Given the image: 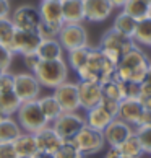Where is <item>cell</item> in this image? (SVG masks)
Returning a JSON list of instances; mask_svg holds the SVG:
<instances>
[{
	"label": "cell",
	"instance_id": "20",
	"mask_svg": "<svg viewBox=\"0 0 151 158\" xmlns=\"http://www.w3.org/2000/svg\"><path fill=\"white\" fill-rule=\"evenodd\" d=\"M112 119H115V118H114L111 113H109L107 109H104L101 104H97V106L88 109V111H86V116H85L86 126L96 129V131H101V132L109 124H111Z\"/></svg>",
	"mask_w": 151,
	"mask_h": 158
},
{
	"label": "cell",
	"instance_id": "51",
	"mask_svg": "<svg viewBox=\"0 0 151 158\" xmlns=\"http://www.w3.org/2000/svg\"><path fill=\"white\" fill-rule=\"evenodd\" d=\"M146 2H149V3H151V0H146Z\"/></svg>",
	"mask_w": 151,
	"mask_h": 158
},
{
	"label": "cell",
	"instance_id": "12",
	"mask_svg": "<svg viewBox=\"0 0 151 158\" xmlns=\"http://www.w3.org/2000/svg\"><path fill=\"white\" fill-rule=\"evenodd\" d=\"M52 95L59 101L63 113H75L80 109V98H78V86L75 81H63L54 90Z\"/></svg>",
	"mask_w": 151,
	"mask_h": 158
},
{
	"label": "cell",
	"instance_id": "37",
	"mask_svg": "<svg viewBox=\"0 0 151 158\" xmlns=\"http://www.w3.org/2000/svg\"><path fill=\"white\" fill-rule=\"evenodd\" d=\"M23 62H25V65L28 67V70L30 72H34L36 70V67L39 65V56H38V52H30V54H25L23 56Z\"/></svg>",
	"mask_w": 151,
	"mask_h": 158
},
{
	"label": "cell",
	"instance_id": "30",
	"mask_svg": "<svg viewBox=\"0 0 151 158\" xmlns=\"http://www.w3.org/2000/svg\"><path fill=\"white\" fill-rule=\"evenodd\" d=\"M137 23L138 21L135 18H132L130 15L120 11L114 20V30L122 33V34H125V36L133 38V33H135V30H137Z\"/></svg>",
	"mask_w": 151,
	"mask_h": 158
},
{
	"label": "cell",
	"instance_id": "49",
	"mask_svg": "<svg viewBox=\"0 0 151 158\" xmlns=\"http://www.w3.org/2000/svg\"><path fill=\"white\" fill-rule=\"evenodd\" d=\"M18 158H20V156H18ZM28 158H36V156H28Z\"/></svg>",
	"mask_w": 151,
	"mask_h": 158
},
{
	"label": "cell",
	"instance_id": "46",
	"mask_svg": "<svg viewBox=\"0 0 151 158\" xmlns=\"http://www.w3.org/2000/svg\"><path fill=\"white\" fill-rule=\"evenodd\" d=\"M127 2V0H111V3L114 5L115 8H122L124 7V3Z\"/></svg>",
	"mask_w": 151,
	"mask_h": 158
},
{
	"label": "cell",
	"instance_id": "4",
	"mask_svg": "<svg viewBox=\"0 0 151 158\" xmlns=\"http://www.w3.org/2000/svg\"><path fill=\"white\" fill-rule=\"evenodd\" d=\"M137 43L133 41V38L125 36L119 31H115L114 28H111L104 36L101 38L99 49L109 60H112L115 65L119 64V60L124 57L132 48H135Z\"/></svg>",
	"mask_w": 151,
	"mask_h": 158
},
{
	"label": "cell",
	"instance_id": "38",
	"mask_svg": "<svg viewBox=\"0 0 151 158\" xmlns=\"http://www.w3.org/2000/svg\"><path fill=\"white\" fill-rule=\"evenodd\" d=\"M0 158H18L13 142H0Z\"/></svg>",
	"mask_w": 151,
	"mask_h": 158
},
{
	"label": "cell",
	"instance_id": "47",
	"mask_svg": "<svg viewBox=\"0 0 151 158\" xmlns=\"http://www.w3.org/2000/svg\"><path fill=\"white\" fill-rule=\"evenodd\" d=\"M148 18H151V3H149V8H148Z\"/></svg>",
	"mask_w": 151,
	"mask_h": 158
},
{
	"label": "cell",
	"instance_id": "39",
	"mask_svg": "<svg viewBox=\"0 0 151 158\" xmlns=\"http://www.w3.org/2000/svg\"><path fill=\"white\" fill-rule=\"evenodd\" d=\"M13 90V73L3 72L0 75V93Z\"/></svg>",
	"mask_w": 151,
	"mask_h": 158
},
{
	"label": "cell",
	"instance_id": "24",
	"mask_svg": "<svg viewBox=\"0 0 151 158\" xmlns=\"http://www.w3.org/2000/svg\"><path fill=\"white\" fill-rule=\"evenodd\" d=\"M38 103H39V108L42 111V114L46 116V119L50 122H54L59 116L63 113L59 101L55 99L54 95H46V96H39L38 98Z\"/></svg>",
	"mask_w": 151,
	"mask_h": 158
},
{
	"label": "cell",
	"instance_id": "7",
	"mask_svg": "<svg viewBox=\"0 0 151 158\" xmlns=\"http://www.w3.org/2000/svg\"><path fill=\"white\" fill-rule=\"evenodd\" d=\"M41 83L34 77L33 72H18L13 73V91L21 103L25 101H33L39 98L41 93Z\"/></svg>",
	"mask_w": 151,
	"mask_h": 158
},
{
	"label": "cell",
	"instance_id": "41",
	"mask_svg": "<svg viewBox=\"0 0 151 158\" xmlns=\"http://www.w3.org/2000/svg\"><path fill=\"white\" fill-rule=\"evenodd\" d=\"M143 93H151V65L145 73V78L141 80V95Z\"/></svg>",
	"mask_w": 151,
	"mask_h": 158
},
{
	"label": "cell",
	"instance_id": "26",
	"mask_svg": "<svg viewBox=\"0 0 151 158\" xmlns=\"http://www.w3.org/2000/svg\"><path fill=\"white\" fill-rule=\"evenodd\" d=\"M101 88H102V98H109V99H114V101H119V103L125 98L124 85H122V81L115 77L102 81Z\"/></svg>",
	"mask_w": 151,
	"mask_h": 158
},
{
	"label": "cell",
	"instance_id": "2",
	"mask_svg": "<svg viewBox=\"0 0 151 158\" xmlns=\"http://www.w3.org/2000/svg\"><path fill=\"white\" fill-rule=\"evenodd\" d=\"M78 78L85 81H96L102 83L109 78L114 77L115 73V64L109 60L106 56L101 52L99 48H91L89 57L86 64L78 70Z\"/></svg>",
	"mask_w": 151,
	"mask_h": 158
},
{
	"label": "cell",
	"instance_id": "27",
	"mask_svg": "<svg viewBox=\"0 0 151 158\" xmlns=\"http://www.w3.org/2000/svg\"><path fill=\"white\" fill-rule=\"evenodd\" d=\"M21 101L13 90L0 93V114L2 116H15Z\"/></svg>",
	"mask_w": 151,
	"mask_h": 158
},
{
	"label": "cell",
	"instance_id": "36",
	"mask_svg": "<svg viewBox=\"0 0 151 158\" xmlns=\"http://www.w3.org/2000/svg\"><path fill=\"white\" fill-rule=\"evenodd\" d=\"M124 85V95L125 98H133L138 99L141 95V83H137V81H122Z\"/></svg>",
	"mask_w": 151,
	"mask_h": 158
},
{
	"label": "cell",
	"instance_id": "18",
	"mask_svg": "<svg viewBox=\"0 0 151 158\" xmlns=\"http://www.w3.org/2000/svg\"><path fill=\"white\" fill-rule=\"evenodd\" d=\"M143 104L140 103V99H133V98H124L119 103V114L117 118L125 121L127 124H130L133 129H135L138 119L143 113Z\"/></svg>",
	"mask_w": 151,
	"mask_h": 158
},
{
	"label": "cell",
	"instance_id": "25",
	"mask_svg": "<svg viewBox=\"0 0 151 158\" xmlns=\"http://www.w3.org/2000/svg\"><path fill=\"white\" fill-rule=\"evenodd\" d=\"M117 148L120 150L122 155H125L129 158H141L143 153H145V150L141 147V142H140V139L137 137L135 132H133L132 135L127 137Z\"/></svg>",
	"mask_w": 151,
	"mask_h": 158
},
{
	"label": "cell",
	"instance_id": "5",
	"mask_svg": "<svg viewBox=\"0 0 151 158\" xmlns=\"http://www.w3.org/2000/svg\"><path fill=\"white\" fill-rule=\"evenodd\" d=\"M15 116H16L18 124L21 126V129H23L25 132L36 134V132L41 131L42 127L49 126V121L46 119V116L42 114V111H41L38 99L21 103Z\"/></svg>",
	"mask_w": 151,
	"mask_h": 158
},
{
	"label": "cell",
	"instance_id": "50",
	"mask_svg": "<svg viewBox=\"0 0 151 158\" xmlns=\"http://www.w3.org/2000/svg\"><path fill=\"white\" fill-rule=\"evenodd\" d=\"M2 118H3V116H2V114H0V119H2Z\"/></svg>",
	"mask_w": 151,
	"mask_h": 158
},
{
	"label": "cell",
	"instance_id": "34",
	"mask_svg": "<svg viewBox=\"0 0 151 158\" xmlns=\"http://www.w3.org/2000/svg\"><path fill=\"white\" fill-rule=\"evenodd\" d=\"M135 134H137V137L140 139L145 153H149L151 155V126L135 127Z\"/></svg>",
	"mask_w": 151,
	"mask_h": 158
},
{
	"label": "cell",
	"instance_id": "44",
	"mask_svg": "<svg viewBox=\"0 0 151 158\" xmlns=\"http://www.w3.org/2000/svg\"><path fill=\"white\" fill-rule=\"evenodd\" d=\"M104 158H129V156L122 155L119 148H115V147H109V150L106 152V155H104Z\"/></svg>",
	"mask_w": 151,
	"mask_h": 158
},
{
	"label": "cell",
	"instance_id": "23",
	"mask_svg": "<svg viewBox=\"0 0 151 158\" xmlns=\"http://www.w3.org/2000/svg\"><path fill=\"white\" fill-rule=\"evenodd\" d=\"M23 132L21 126L13 116H3L0 119V142H13Z\"/></svg>",
	"mask_w": 151,
	"mask_h": 158
},
{
	"label": "cell",
	"instance_id": "10",
	"mask_svg": "<svg viewBox=\"0 0 151 158\" xmlns=\"http://www.w3.org/2000/svg\"><path fill=\"white\" fill-rule=\"evenodd\" d=\"M10 20L16 30H38L41 25L39 8L34 5H20L10 13Z\"/></svg>",
	"mask_w": 151,
	"mask_h": 158
},
{
	"label": "cell",
	"instance_id": "1",
	"mask_svg": "<svg viewBox=\"0 0 151 158\" xmlns=\"http://www.w3.org/2000/svg\"><path fill=\"white\" fill-rule=\"evenodd\" d=\"M149 65H151V60L148 59V56L138 46H135L115 65L114 77L119 78L120 81H137V83H141Z\"/></svg>",
	"mask_w": 151,
	"mask_h": 158
},
{
	"label": "cell",
	"instance_id": "6",
	"mask_svg": "<svg viewBox=\"0 0 151 158\" xmlns=\"http://www.w3.org/2000/svg\"><path fill=\"white\" fill-rule=\"evenodd\" d=\"M57 39L62 44L63 51H72L88 46V31L83 23H63Z\"/></svg>",
	"mask_w": 151,
	"mask_h": 158
},
{
	"label": "cell",
	"instance_id": "28",
	"mask_svg": "<svg viewBox=\"0 0 151 158\" xmlns=\"http://www.w3.org/2000/svg\"><path fill=\"white\" fill-rule=\"evenodd\" d=\"M148 8H149V2H146V0H127L124 7H122V11L138 21L148 16Z\"/></svg>",
	"mask_w": 151,
	"mask_h": 158
},
{
	"label": "cell",
	"instance_id": "42",
	"mask_svg": "<svg viewBox=\"0 0 151 158\" xmlns=\"http://www.w3.org/2000/svg\"><path fill=\"white\" fill-rule=\"evenodd\" d=\"M10 13H11L10 0H0V20H2V18H8Z\"/></svg>",
	"mask_w": 151,
	"mask_h": 158
},
{
	"label": "cell",
	"instance_id": "15",
	"mask_svg": "<svg viewBox=\"0 0 151 158\" xmlns=\"http://www.w3.org/2000/svg\"><path fill=\"white\" fill-rule=\"evenodd\" d=\"M115 7L111 0H85V16L91 23L106 21L114 13Z\"/></svg>",
	"mask_w": 151,
	"mask_h": 158
},
{
	"label": "cell",
	"instance_id": "8",
	"mask_svg": "<svg viewBox=\"0 0 151 158\" xmlns=\"http://www.w3.org/2000/svg\"><path fill=\"white\" fill-rule=\"evenodd\" d=\"M50 126L62 140H72L86 126V121L78 111H75V113H62L54 122H50Z\"/></svg>",
	"mask_w": 151,
	"mask_h": 158
},
{
	"label": "cell",
	"instance_id": "9",
	"mask_svg": "<svg viewBox=\"0 0 151 158\" xmlns=\"http://www.w3.org/2000/svg\"><path fill=\"white\" fill-rule=\"evenodd\" d=\"M72 142L77 145V147L83 152V153L88 155H96L104 148V135L101 131H96L89 126H85L81 131L72 139Z\"/></svg>",
	"mask_w": 151,
	"mask_h": 158
},
{
	"label": "cell",
	"instance_id": "11",
	"mask_svg": "<svg viewBox=\"0 0 151 158\" xmlns=\"http://www.w3.org/2000/svg\"><path fill=\"white\" fill-rule=\"evenodd\" d=\"M42 36L39 34L38 30H16L13 41L10 44V49L13 54H30V52H36Z\"/></svg>",
	"mask_w": 151,
	"mask_h": 158
},
{
	"label": "cell",
	"instance_id": "13",
	"mask_svg": "<svg viewBox=\"0 0 151 158\" xmlns=\"http://www.w3.org/2000/svg\"><path fill=\"white\" fill-rule=\"evenodd\" d=\"M133 132H135V129H133L130 124H127L125 121L115 118V119L111 121V124L102 131V135H104V142H106V145L117 148L119 145L124 142L129 135H132Z\"/></svg>",
	"mask_w": 151,
	"mask_h": 158
},
{
	"label": "cell",
	"instance_id": "31",
	"mask_svg": "<svg viewBox=\"0 0 151 158\" xmlns=\"http://www.w3.org/2000/svg\"><path fill=\"white\" fill-rule=\"evenodd\" d=\"M133 41L141 46H151V18H143L138 20L137 30L133 33Z\"/></svg>",
	"mask_w": 151,
	"mask_h": 158
},
{
	"label": "cell",
	"instance_id": "45",
	"mask_svg": "<svg viewBox=\"0 0 151 158\" xmlns=\"http://www.w3.org/2000/svg\"><path fill=\"white\" fill-rule=\"evenodd\" d=\"M140 103L143 104V108L146 111H151V93H143V95H140Z\"/></svg>",
	"mask_w": 151,
	"mask_h": 158
},
{
	"label": "cell",
	"instance_id": "32",
	"mask_svg": "<svg viewBox=\"0 0 151 158\" xmlns=\"http://www.w3.org/2000/svg\"><path fill=\"white\" fill-rule=\"evenodd\" d=\"M55 158H86V155L81 152L72 140H63V143L55 152Z\"/></svg>",
	"mask_w": 151,
	"mask_h": 158
},
{
	"label": "cell",
	"instance_id": "29",
	"mask_svg": "<svg viewBox=\"0 0 151 158\" xmlns=\"http://www.w3.org/2000/svg\"><path fill=\"white\" fill-rule=\"evenodd\" d=\"M89 52H91L89 46H83V48H77V49L67 51V64H68V67H72L75 72H78V70L86 64V60H88Z\"/></svg>",
	"mask_w": 151,
	"mask_h": 158
},
{
	"label": "cell",
	"instance_id": "21",
	"mask_svg": "<svg viewBox=\"0 0 151 158\" xmlns=\"http://www.w3.org/2000/svg\"><path fill=\"white\" fill-rule=\"evenodd\" d=\"M63 23H83L85 16V0H60Z\"/></svg>",
	"mask_w": 151,
	"mask_h": 158
},
{
	"label": "cell",
	"instance_id": "17",
	"mask_svg": "<svg viewBox=\"0 0 151 158\" xmlns=\"http://www.w3.org/2000/svg\"><path fill=\"white\" fill-rule=\"evenodd\" d=\"M38 8H39V15H41V23L62 28L63 15H62L60 0H41Z\"/></svg>",
	"mask_w": 151,
	"mask_h": 158
},
{
	"label": "cell",
	"instance_id": "35",
	"mask_svg": "<svg viewBox=\"0 0 151 158\" xmlns=\"http://www.w3.org/2000/svg\"><path fill=\"white\" fill-rule=\"evenodd\" d=\"M13 52H11L10 48L7 46L0 44V69L3 72H10V65H11V60H13Z\"/></svg>",
	"mask_w": 151,
	"mask_h": 158
},
{
	"label": "cell",
	"instance_id": "3",
	"mask_svg": "<svg viewBox=\"0 0 151 158\" xmlns=\"http://www.w3.org/2000/svg\"><path fill=\"white\" fill-rule=\"evenodd\" d=\"M33 73L41 83V86L55 90L59 85L68 80V64L63 57L52 60H41Z\"/></svg>",
	"mask_w": 151,
	"mask_h": 158
},
{
	"label": "cell",
	"instance_id": "14",
	"mask_svg": "<svg viewBox=\"0 0 151 158\" xmlns=\"http://www.w3.org/2000/svg\"><path fill=\"white\" fill-rule=\"evenodd\" d=\"M78 98H80V108H83L85 111H88L91 108L97 106L102 99V88L101 83L96 81H85L78 80Z\"/></svg>",
	"mask_w": 151,
	"mask_h": 158
},
{
	"label": "cell",
	"instance_id": "43",
	"mask_svg": "<svg viewBox=\"0 0 151 158\" xmlns=\"http://www.w3.org/2000/svg\"><path fill=\"white\" fill-rule=\"evenodd\" d=\"M143 126H151V111L143 109V113H141V116H140V119H138L135 127H143Z\"/></svg>",
	"mask_w": 151,
	"mask_h": 158
},
{
	"label": "cell",
	"instance_id": "33",
	"mask_svg": "<svg viewBox=\"0 0 151 158\" xmlns=\"http://www.w3.org/2000/svg\"><path fill=\"white\" fill-rule=\"evenodd\" d=\"M15 31H16V28L13 26L10 16H8V18H2V20H0V44L10 48L11 41H13V36H15Z\"/></svg>",
	"mask_w": 151,
	"mask_h": 158
},
{
	"label": "cell",
	"instance_id": "48",
	"mask_svg": "<svg viewBox=\"0 0 151 158\" xmlns=\"http://www.w3.org/2000/svg\"><path fill=\"white\" fill-rule=\"evenodd\" d=\"M2 73H3V70H2V69H0V75H2Z\"/></svg>",
	"mask_w": 151,
	"mask_h": 158
},
{
	"label": "cell",
	"instance_id": "19",
	"mask_svg": "<svg viewBox=\"0 0 151 158\" xmlns=\"http://www.w3.org/2000/svg\"><path fill=\"white\" fill-rule=\"evenodd\" d=\"M13 147L15 152L20 158H28V156H36L39 153L36 137L33 132H25L23 131L18 137L13 140Z\"/></svg>",
	"mask_w": 151,
	"mask_h": 158
},
{
	"label": "cell",
	"instance_id": "40",
	"mask_svg": "<svg viewBox=\"0 0 151 158\" xmlns=\"http://www.w3.org/2000/svg\"><path fill=\"white\" fill-rule=\"evenodd\" d=\"M99 104L104 109H107L114 118H117V114H119V101H114V99H109V98H102Z\"/></svg>",
	"mask_w": 151,
	"mask_h": 158
},
{
	"label": "cell",
	"instance_id": "16",
	"mask_svg": "<svg viewBox=\"0 0 151 158\" xmlns=\"http://www.w3.org/2000/svg\"><path fill=\"white\" fill-rule=\"evenodd\" d=\"M34 137H36L38 150L41 153H55L59 150V147L63 143V140L60 139V135L54 131V127L50 124L38 131L34 134Z\"/></svg>",
	"mask_w": 151,
	"mask_h": 158
},
{
	"label": "cell",
	"instance_id": "22",
	"mask_svg": "<svg viewBox=\"0 0 151 158\" xmlns=\"http://www.w3.org/2000/svg\"><path fill=\"white\" fill-rule=\"evenodd\" d=\"M38 56L41 60H52V59H62L63 57V48L62 44L59 43L57 38L52 39H42L38 48Z\"/></svg>",
	"mask_w": 151,
	"mask_h": 158
}]
</instances>
